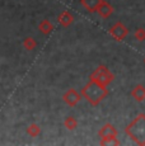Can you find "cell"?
<instances>
[{
    "label": "cell",
    "mask_w": 145,
    "mask_h": 146,
    "mask_svg": "<svg viewBox=\"0 0 145 146\" xmlns=\"http://www.w3.org/2000/svg\"><path fill=\"white\" fill-rule=\"evenodd\" d=\"M80 94H82V98H84L90 106L97 107L108 95V90L106 86L89 80V83L83 86Z\"/></svg>",
    "instance_id": "obj_1"
},
{
    "label": "cell",
    "mask_w": 145,
    "mask_h": 146,
    "mask_svg": "<svg viewBox=\"0 0 145 146\" xmlns=\"http://www.w3.org/2000/svg\"><path fill=\"white\" fill-rule=\"evenodd\" d=\"M125 133L135 144L145 145V113H139L129 125L125 127Z\"/></svg>",
    "instance_id": "obj_2"
},
{
    "label": "cell",
    "mask_w": 145,
    "mask_h": 146,
    "mask_svg": "<svg viewBox=\"0 0 145 146\" xmlns=\"http://www.w3.org/2000/svg\"><path fill=\"white\" fill-rule=\"evenodd\" d=\"M89 80L101 84L103 86H107L115 80V75L110 71V69H108L107 66L101 65L89 75Z\"/></svg>",
    "instance_id": "obj_3"
},
{
    "label": "cell",
    "mask_w": 145,
    "mask_h": 146,
    "mask_svg": "<svg viewBox=\"0 0 145 146\" xmlns=\"http://www.w3.org/2000/svg\"><path fill=\"white\" fill-rule=\"evenodd\" d=\"M108 33L112 36V38L115 41L121 42L127 37V35H129V29L125 27V24L122 23V22H117V23H115L110 29H108Z\"/></svg>",
    "instance_id": "obj_4"
},
{
    "label": "cell",
    "mask_w": 145,
    "mask_h": 146,
    "mask_svg": "<svg viewBox=\"0 0 145 146\" xmlns=\"http://www.w3.org/2000/svg\"><path fill=\"white\" fill-rule=\"evenodd\" d=\"M63 99L69 107H75L82 100V94L78 90L71 88V89H69V90H66V93L63 95Z\"/></svg>",
    "instance_id": "obj_5"
},
{
    "label": "cell",
    "mask_w": 145,
    "mask_h": 146,
    "mask_svg": "<svg viewBox=\"0 0 145 146\" xmlns=\"http://www.w3.org/2000/svg\"><path fill=\"white\" fill-rule=\"evenodd\" d=\"M97 13L99 14V17H101V18L107 19V18H110V17L112 15L113 7L108 1H106V0H102V1L99 3L98 8H97Z\"/></svg>",
    "instance_id": "obj_6"
},
{
    "label": "cell",
    "mask_w": 145,
    "mask_h": 146,
    "mask_svg": "<svg viewBox=\"0 0 145 146\" xmlns=\"http://www.w3.org/2000/svg\"><path fill=\"white\" fill-rule=\"evenodd\" d=\"M57 22L63 27H69L74 22V15L69 12V10H64L63 13H60V15L57 17Z\"/></svg>",
    "instance_id": "obj_7"
},
{
    "label": "cell",
    "mask_w": 145,
    "mask_h": 146,
    "mask_svg": "<svg viewBox=\"0 0 145 146\" xmlns=\"http://www.w3.org/2000/svg\"><path fill=\"white\" fill-rule=\"evenodd\" d=\"M131 97L136 100L138 103H141L145 100V88L141 84H138V85L134 86V89L131 90Z\"/></svg>",
    "instance_id": "obj_8"
},
{
    "label": "cell",
    "mask_w": 145,
    "mask_h": 146,
    "mask_svg": "<svg viewBox=\"0 0 145 146\" xmlns=\"http://www.w3.org/2000/svg\"><path fill=\"white\" fill-rule=\"evenodd\" d=\"M117 130L115 128V126L111 123H106L104 126L98 131V136L99 137H108V136H117Z\"/></svg>",
    "instance_id": "obj_9"
},
{
    "label": "cell",
    "mask_w": 145,
    "mask_h": 146,
    "mask_svg": "<svg viewBox=\"0 0 145 146\" xmlns=\"http://www.w3.org/2000/svg\"><path fill=\"white\" fill-rule=\"evenodd\" d=\"M102 0H80V4L83 5L85 10H88L89 13H96L97 8H98L99 3Z\"/></svg>",
    "instance_id": "obj_10"
},
{
    "label": "cell",
    "mask_w": 145,
    "mask_h": 146,
    "mask_svg": "<svg viewBox=\"0 0 145 146\" xmlns=\"http://www.w3.org/2000/svg\"><path fill=\"white\" fill-rule=\"evenodd\" d=\"M38 29H40V32L42 33V35L47 36V35H50V33L52 32L54 26H52V23L49 21V19H43V21L38 24Z\"/></svg>",
    "instance_id": "obj_11"
},
{
    "label": "cell",
    "mask_w": 145,
    "mask_h": 146,
    "mask_svg": "<svg viewBox=\"0 0 145 146\" xmlns=\"http://www.w3.org/2000/svg\"><path fill=\"white\" fill-rule=\"evenodd\" d=\"M27 133L31 137H38L41 135V127L37 123H31L28 127H27Z\"/></svg>",
    "instance_id": "obj_12"
},
{
    "label": "cell",
    "mask_w": 145,
    "mask_h": 146,
    "mask_svg": "<svg viewBox=\"0 0 145 146\" xmlns=\"http://www.w3.org/2000/svg\"><path fill=\"white\" fill-rule=\"evenodd\" d=\"M37 46V42L33 37H27L23 40V47L27 50V51H33Z\"/></svg>",
    "instance_id": "obj_13"
},
{
    "label": "cell",
    "mask_w": 145,
    "mask_h": 146,
    "mask_svg": "<svg viewBox=\"0 0 145 146\" xmlns=\"http://www.w3.org/2000/svg\"><path fill=\"white\" fill-rule=\"evenodd\" d=\"M64 126H65L69 131H72L78 127V121L75 119L72 116H69V117L65 118V121H64Z\"/></svg>",
    "instance_id": "obj_14"
},
{
    "label": "cell",
    "mask_w": 145,
    "mask_h": 146,
    "mask_svg": "<svg viewBox=\"0 0 145 146\" xmlns=\"http://www.w3.org/2000/svg\"><path fill=\"white\" fill-rule=\"evenodd\" d=\"M101 145H120L121 142L118 141L117 136H108V137H101Z\"/></svg>",
    "instance_id": "obj_15"
},
{
    "label": "cell",
    "mask_w": 145,
    "mask_h": 146,
    "mask_svg": "<svg viewBox=\"0 0 145 146\" xmlns=\"http://www.w3.org/2000/svg\"><path fill=\"white\" fill-rule=\"evenodd\" d=\"M134 37H135L136 41H140V42L145 41V29L144 28H138L135 31V33H134Z\"/></svg>",
    "instance_id": "obj_16"
},
{
    "label": "cell",
    "mask_w": 145,
    "mask_h": 146,
    "mask_svg": "<svg viewBox=\"0 0 145 146\" xmlns=\"http://www.w3.org/2000/svg\"><path fill=\"white\" fill-rule=\"evenodd\" d=\"M144 64H145V57H144Z\"/></svg>",
    "instance_id": "obj_17"
}]
</instances>
